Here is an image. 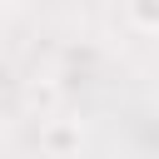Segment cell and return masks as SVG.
I'll list each match as a JSON object with an SVG mask.
<instances>
[{"label": "cell", "mask_w": 159, "mask_h": 159, "mask_svg": "<svg viewBox=\"0 0 159 159\" xmlns=\"http://www.w3.org/2000/svg\"><path fill=\"white\" fill-rule=\"evenodd\" d=\"M129 15L139 20V30H159V0H129Z\"/></svg>", "instance_id": "1"}]
</instances>
